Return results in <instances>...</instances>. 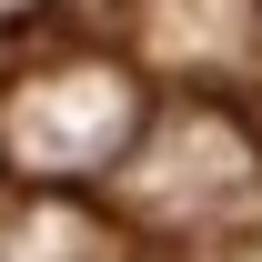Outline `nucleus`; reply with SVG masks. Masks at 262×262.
Wrapping results in <instances>:
<instances>
[{"mask_svg": "<svg viewBox=\"0 0 262 262\" xmlns=\"http://www.w3.org/2000/svg\"><path fill=\"white\" fill-rule=\"evenodd\" d=\"M0 141L31 171H111L141 141V91H131L111 61H51L31 71L10 111H0Z\"/></svg>", "mask_w": 262, "mask_h": 262, "instance_id": "f257e3e1", "label": "nucleus"}, {"mask_svg": "<svg viewBox=\"0 0 262 262\" xmlns=\"http://www.w3.org/2000/svg\"><path fill=\"white\" fill-rule=\"evenodd\" d=\"M192 262H262V212H252V222H222V232H202V242H192Z\"/></svg>", "mask_w": 262, "mask_h": 262, "instance_id": "7ed1b4c3", "label": "nucleus"}, {"mask_svg": "<svg viewBox=\"0 0 262 262\" xmlns=\"http://www.w3.org/2000/svg\"><path fill=\"white\" fill-rule=\"evenodd\" d=\"M131 202L151 212V222L171 232H222V222H252V202H262V162H252V141L232 121H212V111H192L182 131H162L141 162H131Z\"/></svg>", "mask_w": 262, "mask_h": 262, "instance_id": "f03ea898", "label": "nucleus"}]
</instances>
